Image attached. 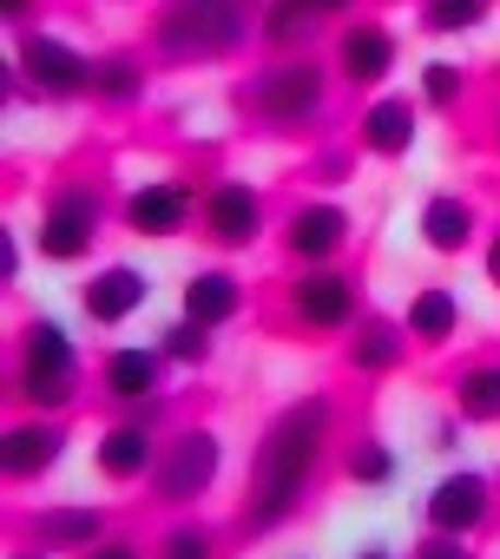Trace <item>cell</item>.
I'll use <instances>...</instances> for the list:
<instances>
[{"instance_id":"3957f363","label":"cell","mask_w":500,"mask_h":559,"mask_svg":"<svg viewBox=\"0 0 500 559\" xmlns=\"http://www.w3.org/2000/svg\"><path fill=\"white\" fill-rule=\"evenodd\" d=\"M67 376H73V349H67V336H60L53 323H40V330L27 336V389H34L40 402H60V395H67Z\"/></svg>"},{"instance_id":"9a60e30c","label":"cell","mask_w":500,"mask_h":559,"mask_svg":"<svg viewBox=\"0 0 500 559\" xmlns=\"http://www.w3.org/2000/svg\"><path fill=\"white\" fill-rule=\"evenodd\" d=\"M290 243H297L303 257H323V250H336V243H343V211H330V204L303 211V217L290 224Z\"/></svg>"},{"instance_id":"8992f818","label":"cell","mask_w":500,"mask_h":559,"mask_svg":"<svg viewBox=\"0 0 500 559\" xmlns=\"http://www.w3.org/2000/svg\"><path fill=\"white\" fill-rule=\"evenodd\" d=\"M480 507H487V487H480L474 474H454V480H441V487H434L428 520H434L441 533H467V526L480 520Z\"/></svg>"},{"instance_id":"e0dca14e","label":"cell","mask_w":500,"mask_h":559,"mask_svg":"<svg viewBox=\"0 0 500 559\" xmlns=\"http://www.w3.org/2000/svg\"><path fill=\"white\" fill-rule=\"evenodd\" d=\"M60 454V435L53 428H14L8 435V467L14 474H34V467H47Z\"/></svg>"},{"instance_id":"4dcf8cb0","label":"cell","mask_w":500,"mask_h":559,"mask_svg":"<svg viewBox=\"0 0 500 559\" xmlns=\"http://www.w3.org/2000/svg\"><path fill=\"white\" fill-rule=\"evenodd\" d=\"M421 559H461V546H421Z\"/></svg>"},{"instance_id":"4316f807","label":"cell","mask_w":500,"mask_h":559,"mask_svg":"<svg viewBox=\"0 0 500 559\" xmlns=\"http://www.w3.org/2000/svg\"><path fill=\"white\" fill-rule=\"evenodd\" d=\"M211 546H204V533H171V546H165V559H204Z\"/></svg>"},{"instance_id":"7a4b0ae2","label":"cell","mask_w":500,"mask_h":559,"mask_svg":"<svg viewBox=\"0 0 500 559\" xmlns=\"http://www.w3.org/2000/svg\"><path fill=\"white\" fill-rule=\"evenodd\" d=\"M250 0H171L165 14V53H217L243 34Z\"/></svg>"},{"instance_id":"d6986e66","label":"cell","mask_w":500,"mask_h":559,"mask_svg":"<svg viewBox=\"0 0 500 559\" xmlns=\"http://www.w3.org/2000/svg\"><path fill=\"white\" fill-rule=\"evenodd\" d=\"M152 376H158V356H145V349H119L112 356V389L119 395H145Z\"/></svg>"},{"instance_id":"836d02e7","label":"cell","mask_w":500,"mask_h":559,"mask_svg":"<svg viewBox=\"0 0 500 559\" xmlns=\"http://www.w3.org/2000/svg\"><path fill=\"white\" fill-rule=\"evenodd\" d=\"M303 8H343V0H303Z\"/></svg>"},{"instance_id":"603a6c76","label":"cell","mask_w":500,"mask_h":559,"mask_svg":"<svg viewBox=\"0 0 500 559\" xmlns=\"http://www.w3.org/2000/svg\"><path fill=\"white\" fill-rule=\"evenodd\" d=\"M480 21V0H428V27L454 34V27H474Z\"/></svg>"},{"instance_id":"ba28073f","label":"cell","mask_w":500,"mask_h":559,"mask_svg":"<svg viewBox=\"0 0 500 559\" xmlns=\"http://www.w3.org/2000/svg\"><path fill=\"white\" fill-rule=\"evenodd\" d=\"M317 93H323V80L310 73V67H284V73H271L264 80V112H277V119H303L310 106H317Z\"/></svg>"},{"instance_id":"d4e9b609","label":"cell","mask_w":500,"mask_h":559,"mask_svg":"<svg viewBox=\"0 0 500 559\" xmlns=\"http://www.w3.org/2000/svg\"><path fill=\"white\" fill-rule=\"evenodd\" d=\"M395 356V343H389V330H369L362 343H356V362H369V369H382Z\"/></svg>"},{"instance_id":"7402d4cb","label":"cell","mask_w":500,"mask_h":559,"mask_svg":"<svg viewBox=\"0 0 500 559\" xmlns=\"http://www.w3.org/2000/svg\"><path fill=\"white\" fill-rule=\"evenodd\" d=\"M461 408L467 415H500V369H474L461 382Z\"/></svg>"},{"instance_id":"f546056e","label":"cell","mask_w":500,"mask_h":559,"mask_svg":"<svg viewBox=\"0 0 500 559\" xmlns=\"http://www.w3.org/2000/svg\"><path fill=\"white\" fill-rule=\"evenodd\" d=\"M356 474H362V480H389V454H382V448H369V454L356 461Z\"/></svg>"},{"instance_id":"6da1fadb","label":"cell","mask_w":500,"mask_h":559,"mask_svg":"<svg viewBox=\"0 0 500 559\" xmlns=\"http://www.w3.org/2000/svg\"><path fill=\"white\" fill-rule=\"evenodd\" d=\"M323 402H303V408H290L284 421H277V435L264 441V461H258V507H250V520H277L290 500H297V487H303V474H310V454H317V435H323Z\"/></svg>"},{"instance_id":"484cf974","label":"cell","mask_w":500,"mask_h":559,"mask_svg":"<svg viewBox=\"0 0 500 559\" xmlns=\"http://www.w3.org/2000/svg\"><path fill=\"white\" fill-rule=\"evenodd\" d=\"M165 343H171V356H184V362H191V356H204V330H198V323H191V330H171Z\"/></svg>"},{"instance_id":"ac0fdd59","label":"cell","mask_w":500,"mask_h":559,"mask_svg":"<svg viewBox=\"0 0 500 559\" xmlns=\"http://www.w3.org/2000/svg\"><path fill=\"white\" fill-rule=\"evenodd\" d=\"M421 230H428V243H434V250H454V243L467 237V211H461L454 198H434V204H428V217H421Z\"/></svg>"},{"instance_id":"277c9868","label":"cell","mask_w":500,"mask_h":559,"mask_svg":"<svg viewBox=\"0 0 500 559\" xmlns=\"http://www.w3.org/2000/svg\"><path fill=\"white\" fill-rule=\"evenodd\" d=\"M86 237H93V198H86V191H67V198L53 204L47 230H40V250H47V257H80Z\"/></svg>"},{"instance_id":"2e32d148","label":"cell","mask_w":500,"mask_h":559,"mask_svg":"<svg viewBox=\"0 0 500 559\" xmlns=\"http://www.w3.org/2000/svg\"><path fill=\"white\" fill-rule=\"evenodd\" d=\"M362 132H369V145H376V152H408V139H415V112H408L402 99H389V106H376V112H369V126H362Z\"/></svg>"},{"instance_id":"83f0119b","label":"cell","mask_w":500,"mask_h":559,"mask_svg":"<svg viewBox=\"0 0 500 559\" xmlns=\"http://www.w3.org/2000/svg\"><path fill=\"white\" fill-rule=\"evenodd\" d=\"M454 67H428V99H454Z\"/></svg>"},{"instance_id":"d6a6232c","label":"cell","mask_w":500,"mask_h":559,"mask_svg":"<svg viewBox=\"0 0 500 559\" xmlns=\"http://www.w3.org/2000/svg\"><path fill=\"white\" fill-rule=\"evenodd\" d=\"M487 270H493V284H500V243H493V257H487Z\"/></svg>"},{"instance_id":"5bb4252c","label":"cell","mask_w":500,"mask_h":559,"mask_svg":"<svg viewBox=\"0 0 500 559\" xmlns=\"http://www.w3.org/2000/svg\"><path fill=\"white\" fill-rule=\"evenodd\" d=\"M297 310H303V323H343L349 317V290L336 284V276H303Z\"/></svg>"},{"instance_id":"ffe728a7","label":"cell","mask_w":500,"mask_h":559,"mask_svg":"<svg viewBox=\"0 0 500 559\" xmlns=\"http://www.w3.org/2000/svg\"><path fill=\"white\" fill-rule=\"evenodd\" d=\"M99 461H106V474H139V467H145V428H119V435H106Z\"/></svg>"},{"instance_id":"44dd1931","label":"cell","mask_w":500,"mask_h":559,"mask_svg":"<svg viewBox=\"0 0 500 559\" xmlns=\"http://www.w3.org/2000/svg\"><path fill=\"white\" fill-rule=\"evenodd\" d=\"M408 323H415V336L441 343V336L454 330V297H448V290H428V297L415 304V317H408Z\"/></svg>"},{"instance_id":"30bf717a","label":"cell","mask_w":500,"mask_h":559,"mask_svg":"<svg viewBox=\"0 0 500 559\" xmlns=\"http://www.w3.org/2000/svg\"><path fill=\"white\" fill-rule=\"evenodd\" d=\"M211 230L224 237V243H243V237H258V198H250L243 185H224V191H211Z\"/></svg>"},{"instance_id":"8fae6325","label":"cell","mask_w":500,"mask_h":559,"mask_svg":"<svg viewBox=\"0 0 500 559\" xmlns=\"http://www.w3.org/2000/svg\"><path fill=\"white\" fill-rule=\"evenodd\" d=\"M132 224H139L145 237H165V230H178V224H184V191H171V185H152V191H139V198H132Z\"/></svg>"},{"instance_id":"9c48e42d","label":"cell","mask_w":500,"mask_h":559,"mask_svg":"<svg viewBox=\"0 0 500 559\" xmlns=\"http://www.w3.org/2000/svg\"><path fill=\"white\" fill-rule=\"evenodd\" d=\"M145 304V276L139 270H106L99 284L86 290V310L99 317V323H119V317H132Z\"/></svg>"},{"instance_id":"4fadbf2b","label":"cell","mask_w":500,"mask_h":559,"mask_svg":"<svg viewBox=\"0 0 500 559\" xmlns=\"http://www.w3.org/2000/svg\"><path fill=\"white\" fill-rule=\"evenodd\" d=\"M237 310V284H230V276H198V284L184 290V317L204 330V323H224Z\"/></svg>"},{"instance_id":"7c38bea8","label":"cell","mask_w":500,"mask_h":559,"mask_svg":"<svg viewBox=\"0 0 500 559\" xmlns=\"http://www.w3.org/2000/svg\"><path fill=\"white\" fill-rule=\"evenodd\" d=\"M389 60H395V47H389V34H376V27H356V34L343 40V67H349V80H382Z\"/></svg>"},{"instance_id":"5b68a950","label":"cell","mask_w":500,"mask_h":559,"mask_svg":"<svg viewBox=\"0 0 500 559\" xmlns=\"http://www.w3.org/2000/svg\"><path fill=\"white\" fill-rule=\"evenodd\" d=\"M211 467H217V441L211 435H184L178 448H171V461H165V493L171 500H184V493H198L204 480H211Z\"/></svg>"},{"instance_id":"e575fe53","label":"cell","mask_w":500,"mask_h":559,"mask_svg":"<svg viewBox=\"0 0 500 559\" xmlns=\"http://www.w3.org/2000/svg\"><path fill=\"white\" fill-rule=\"evenodd\" d=\"M369 559H382V552H369Z\"/></svg>"},{"instance_id":"1f68e13d","label":"cell","mask_w":500,"mask_h":559,"mask_svg":"<svg viewBox=\"0 0 500 559\" xmlns=\"http://www.w3.org/2000/svg\"><path fill=\"white\" fill-rule=\"evenodd\" d=\"M93 559H139V552H132V546H99Z\"/></svg>"},{"instance_id":"cb8c5ba5","label":"cell","mask_w":500,"mask_h":559,"mask_svg":"<svg viewBox=\"0 0 500 559\" xmlns=\"http://www.w3.org/2000/svg\"><path fill=\"white\" fill-rule=\"evenodd\" d=\"M47 533H53V539H93V533H99V513H53Z\"/></svg>"},{"instance_id":"f1b7e54d","label":"cell","mask_w":500,"mask_h":559,"mask_svg":"<svg viewBox=\"0 0 500 559\" xmlns=\"http://www.w3.org/2000/svg\"><path fill=\"white\" fill-rule=\"evenodd\" d=\"M93 80H99L106 93H132V67H99Z\"/></svg>"},{"instance_id":"52a82bcc","label":"cell","mask_w":500,"mask_h":559,"mask_svg":"<svg viewBox=\"0 0 500 559\" xmlns=\"http://www.w3.org/2000/svg\"><path fill=\"white\" fill-rule=\"evenodd\" d=\"M21 60H27V73H34L47 93H80V86L93 80V73H86V60H80V53H67L60 40H27V53H21Z\"/></svg>"}]
</instances>
